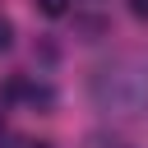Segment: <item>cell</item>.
Instances as JSON below:
<instances>
[{
  "instance_id": "obj_2",
  "label": "cell",
  "mask_w": 148,
  "mask_h": 148,
  "mask_svg": "<svg viewBox=\"0 0 148 148\" xmlns=\"http://www.w3.org/2000/svg\"><path fill=\"white\" fill-rule=\"evenodd\" d=\"M37 9H42L46 18H60V14L69 9V0H37Z\"/></svg>"
},
{
  "instance_id": "obj_4",
  "label": "cell",
  "mask_w": 148,
  "mask_h": 148,
  "mask_svg": "<svg viewBox=\"0 0 148 148\" xmlns=\"http://www.w3.org/2000/svg\"><path fill=\"white\" fill-rule=\"evenodd\" d=\"M130 9H134L139 18H148V0H130Z\"/></svg>"
},
{
  "instance_id": "obj_1",
  "label": "cell",
  "mask_w": 148,
  "mask_h": 148,
  "mask_svg": "<svg viewBox=\"0 0 148 148\" xmlns=\"http://www.w3.org/2000/svg\"><path fill=\"white\" fill-rule=\"evenodd\" d=\"M88 97L111 120H139L148 116V56H111L88 74Z\"/></svg>"
},
{
  "instance_id": "obj_3",
  "label": "cell",
  "mask_w": 148,
  "mask_h": 148,
  "mask_svg": "<svg viewBox=\"0 0 148 148\" xmlns=\"http://www.w3.org/2000/svg\"><path fill=\"white\" fill-rule=\"evenodd\" d=\"M9 46H14V23L0 14V51H9Z\"/></svg>"
}]
</instances>
